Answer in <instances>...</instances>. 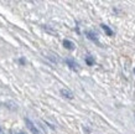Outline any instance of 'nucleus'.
Segmentation results:
<instances>
[{
  "instance_id": "obj_1",
  "label": "nucleus",
  "mask_w": 135,
  "mask_h": 134,
  "mask_svg": "<svg viewBox=\"0 0 135 134\" xmlns=\"http://www.w3.org/2000/svg\"><path fill=\"white\" fill-rule=\"evenodd\" d=\"M66 63H67V66H68L71 70H73V71H76V72L79 71V65L74 61L73 58H66Z\"/></svg>"
},
{
  "instance_id": "obj_2",
  "label": "nucleus",
  "mask_w": 135,
  "mask_h": 134,
  "mask_svg": "<svg viewBox=\"0 0 135 134\" xmlns=\"http://www.w3.org/2000/svg\"><path fill=\"white\" fill-rule=\"evenodd\" d=\"M25 123H26L27 128H29V129L31 130V133H32V134H41V132L37 129L36 127H35V124H33V123L31 122V121H30L29 118H26V119H25Z\"/></svg>"
},
{
  "instance_id": "obj_3",
  "label": "nucleus",
  "mask_w": 135,
  "mask_h": 134,
  "mask_svg": "<svg viewBox=\"0 0 135 134\" xmlns=\"http://www.w3.org/2000/svg\"><path fill=\"white\" fill-rule=\"evenodd\" d=\"M86 35H87V37H88L90 41H93V42H95V44L99 45L98 36H97V34H95V33H93V31H87Z\"/></svg>"
},
{
  "instance_id": "obj_4",
  "label": "nucleus",
  "mask_w": 135,
  "mask_h": 134,
  "mask_svg": "<svg viewBox=\"0 0 135 134\" xmlns=\"http://www.w3.org/2000/svg\"><path fill=\"white\" fill-rule=\"evenodd\" d=\"M60 92H61L62 96H63L65 98H67V99H72V98H73V93L71 92L70 89H67V88H62L61 91H60Z\"/></svg>"
},
{
  "instance_id": "obj_5",
  "label": "nucleus",
  "mask_w": 135,
  "mask_h": 134,
  "mask_svg": "<svg viewBox=\"0 0 135 134\" xmlns=\"http://www.w3.org/2000/svg\"><path fill=\"white\" fill-rule=\"evenodd\" d=\"M100 27L103 29V31H104V33L107 34V35H108V36H113V30H112L110 27H109V26H108V25H105V24H102L100 25Z\"/></svg>"
},
{
  "instance_id": "obj_6",
  "label": "nucleus",
  "mask_w": 135,
  "mask_h": 134,
  "mask_svg": "<svg viewBox=\"0 0 135 134\" xmlns=\"http://www.w3.org/2000/svg\"><path fill=\"white\" fill-rule=\"evenodd\" d=\"M63 46L67 50H74V44L70 40H63Z\"/></svg>"
},
{
  "instance_id": "obj_7",
  "label": "nucleus",
  "mask_w": 135,
  "mask_h": 134,
  "mask_svg": "<svg viewBox=\"0 0 135 134\" xmlns=\"http://www.w3.org/2000/svg\"><path fill=\"white\" fill-rule=\"evenodd\" d=\"M86 63L88 66H93L94 65V58H93V56H87L86 57Z\"/></svg>"
},
{
  "instance_id": "obj_8",
  "label": "nucleus",
  "mask_w": 135,
  "mask_h": 134,
  "mask_svg": "<svg viewBox=\"0 0 135 134\" xmlns=\"http://www.w3.org/2000/svg\"><path fill=\"white\" fill-rule=\"evenodd\" d=\"M44 30H46V31H47V33H50V34H56V31H55V30L47 27V26H44Z\"/></svg>"
},
{
  "instance_id": "obj_9",
  "label": "nucleus",
  "mask_w": 135,
  "mask_h": 134,
  "mask_svg": "<svg viewBox=\"0 0 135 134\" xmlns=\"http://www.w3.org/2000/svg\"><path fill=\"white\" fill-rule=\"evenodd\" d=\"M19 62H20L21 65H25V63H26V60H25V58H22V57H21V58H19Z\"/></svg>"
},
{
  "instance_id": "obj_10",
  "label": "nucleus",
  "mask_w": 135,
  "mask_h": 134,
  "mask_svg": "<svg viewBox=\"0 0 135 134\" xmlns=\"http://www.w3.org/2000/svg\"><path fill=\"white\" fill-rule=\"evenodd\" d=\"M16 134H26V133H25V132H17Z\"/></svg>"
},
{
  "instance_id": "obj_11",
  "label": "nucleus",
  "mask_w": 135,
  "mask_h": 134,
  "mask_svg": "<svg viewBox=\"0 0 135 134\" xmlns=\"http://www.w3.org/2000/svg\"><path fill=\"white\" fill-rule=\"evenodd\" d=\"M0 134H1V129H0Z\"/></svg>"
},
{
  "instance_id": "obj_12",
  "label": "nucleus",
  "mask_w": 135,
  "mask_h": 134,
  "mask_svg": "<svg viewBox=\"0 0 135 134\" xmlns=\"http://www.w3.org/2000/svg\"><path fill=\"white\" fill-rule=\"evenodd\" d=\"M134 73H135V68H134Z\"/></svg>"
}]
</instances>
